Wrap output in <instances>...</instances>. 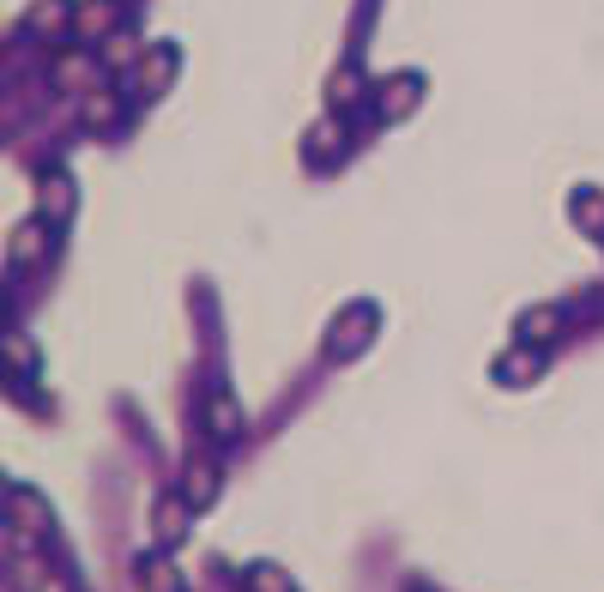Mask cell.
<instances>
[{
  "label": "cell",
  "instance_id": "6da1fadb",
  "mask_svg": "<svg viewBox=\"0 0 604 592\" xmlns=\"http://www.w3.org/2000/svg\"><path fill=\"white\" fill-rule=\"evenodd\" d=\"M369 333H375V309H357L345 327H333V357H357Z\"/></svg>",
  "mask_w": 604,
  "mask_h": 592
},
{
  "label": "cell",
  "instance_id": "7a4b0ae2",
  "mask_svg": "<svg viewBox=\"0 0 604 592\" xmlns=\"http://www.w3.org/2000/svg\"><path fill=\"white\" fill-rule=\"evenodd\" d=\"M212 496H218V465H212V459L188 465V502H194V508H205Z\"/></svg>",
  "mask_w": 604,
  "mask_h": 592
},
{
  "label": "cell",
  "instance_id": "3957f363",
  "mask_svg": "<svg viewBox=\"0 0 604 592\" xmlns=\"http://www.w3.org/2000/svg\"><path fill=\"white\" fill-rule=\"evenodd\" d=\"M73 19H79V12H73L67 0H43V6L31 12V31H67Z\"/></svg>",
  "mask_w": 604,
  "mask_h": 592
},
{
  "label": "cell",
  "instance_id": "277c9868",
  "mask_svg": "<svg viewBox=\"0 0 604 592\" xmlns=\"http://www.w3.org/2000/svg\"><path fill=\"white\" fill-rule=\"evenodd\" d=\"M43 211H49L55 224H61V218L73 211V188H67V175H49V181H43Z\"/></svg>",
  "mask_w": 604,
  "mask_h": 592
},
{
  "label": "cell",
  "instance_id": "5b68a950",
  "mask_svg": "<svg viewBox=\"0 0 604 592\" xmlns=\"http://www.w3.org/2000/svg\"><path fill=\"white\" fill-rule=\"evenodd\" d=\"M205 423H212V435H236V429H242V411H236L224 393H218V399L205 405Z\"/></svg>",
  "mask_w": 604,
  "mask_h": 592
},
{
  "label": "cell",
  "instance_id": "8992f818",
  "mask_svg": "<svg viewBox=\"0 0 604 592\" xmlns=\"http://www.w3.org/2000/svg\"><path fill=\"white\" fill-rule=\"evenodd\" d=\"M73 25H79V31H85V36L109 31V25H115V0H91V6H85V12H79Z\"/></svg>",
  "mask_w": 604,
  "mask_h": 592
},
{
  "label": "cell",
  "instance_id": "52a82bcc",
  "mask_svg": "<svg viewBox=\"0 0 604 592\" xmlns=\"http://www.w3.org/2000/svg\"><path fill=\"white\" fill-rule=\"evenodd\" d=\"M139 79H145V91H164L175 79V49H151V73H139Z\"/></svg>",
  "mask_w": 604,
  "mask_h": 592
},
{
  "label": "cell",
  "instance_id": "ba28073f",
  "mask_svg": "<svg viewBox=\"0 0 604 592\" xmlns=\"http://www.w3.org/2000/svg\"><path fill=\"white\" fill-rule=\"evenodd\" d=\"M556 327H562V314H556V309H532L526 320H520V333H526L532 345H544V339H550Z\"/></svg>",
  "mask_w": 604,
  "mask_h": 592
},
{
  "label": "cell",
  "instance_id": "9c48e42d",
  "mask_svg": "<svg viewBox=\"0 0 604 592\" xmlns=\"http://www.w3.org/2000/svg\"><path fill=\"white\" fill-rule=\"evenodd\" d=\"M36 254H43V224H25V230L12 236V266H31Z\"/></svg>",
  "mask_w": 604,
  "mask_h": 592
},
{
  "label": "cell",
  "instance_id": "30bf717a",
  "mask_svg": "<svg viewBox=\"0 0 604 592\" xmlns=\"http://www.w3.org/2000/svg\"><path fill=\"white\" fill-rule=\"evenodd\" d=\"M182 526H188V514H182V502L169 496L164 508H158V532H164V544H175V538H182Z\"/></svg>",
  "mask_w": 604,
  "mask_h": 592
},
{
  "label": "cell",
  "instance_id": "8fae6325",
  "mask_svg": "<svg viewBox=\"0 0 604 592\" xmlns=\"http://www.w3.org/2000/svg\"><path fill=\"white\" fill-rule=\"evenodd\" d=\"M121 97H109V91H103V97H91V109H85V121H91V127H115V121H121Z\"/></svg>",
  "mask_w": 604,
  "mask_h": 592
},
{
  "label": "cell",
  "instance_id": "7c38bea8",
  "mask_svg": "<svg viewBox=\"0 0 604 592\" xmlns=\"http://www.w3.org/2000/svg\"><path fill=\"white\" fill-rule=\"evenodd\" d=\"M12 520H31V526H49V514L36 508L31 489H12Z\"/></svg>",
  "mask_w": 604,
  "mask_h": 592
},
{
  "label": "cell",
  "instance_id": "4fadbf2b",
  "mask_svg": "<svg viewBox=\"0 0 604 592\" xmlns=\"http://www.w3.org/2000/svg\"><path fill=\"white\" fill-rule=\"evenodd\" d=\"M411 97H417V79H399L393 91H381V109H393V115H405V109H411Z\"/></svg>",
  "mask_w": 604,
  "mask_h": 592
},
{
  "label": "cell",
  "instance_id": "5bb4252c",
  "mask_svg": "<svg viewBox=\"0 0 604 592\" xmlns=\"http://www.w3.org/2000/svg\"><path fill=\"white\" fill-rule=\"evenodd\" d=\"M496 375H502V381H526V375H538V357H532V350H526V357H507Z\"/></svg>",
  "mask_w": 604,
  "mask_h": 592
},
{
  "label": "cell",
  "instance_id": "9a60e30c",
  "mask_svg": "<svg viewBox=\"0 0 604 592\" xmlns=\"http://www.w3.org/2000/svg\"><path fill=\"white\" fill-rule=\"evenodd\" d=\"M128 61H134V42H128V36H115V42H109V55H103V67H128Z\"/></svg>",
  "mask_w": 604,
  "mask_h": 592
},
{
  "label": "cell",
  "instance_id": "2e32d148",
  "mask_svg": "<svg viewBox=\"0 0 604 592\" xmlns=\"http://www.w3.org/2000/svg\"><path fill=\"white\" fill-rule=\"evenodd\" d=\"M6 350H12V369H19V375H31V363H36V357H31V339H12Z\"/></svg>",
  "mask_w": 604,
  "mask_h": 592
},
{
  "label": "cell",
  "instance_id": "e0dca14e",
  "mask_svg": "<svg viewBox=\"0 0 604 592\" xmlns=\"http://www.w3.org/2000/svg\"><path fill=\"white\" fill-rule=\"evenodd\" d=\"M55 79H61V85H79V79H85V61H61Z\"/></svg>",
  "mask_w": 604,
  "mask_h": 592
},
{
  "label": "cell",
  "instance_id": "ac0fdd59",
  "mask_svg": "<svg viewBox=\"0 0 604 592\" xmlns=\"http://www.w3.org/2000/svg\"><path fill=\"white\" fill-rule=\"evenodd\" d=\"M254 580H260V592H284V580H278V568H254Z\"/></svg>",
  "mask_w": 604,
  "mask_h": 592
}]
</instances>
